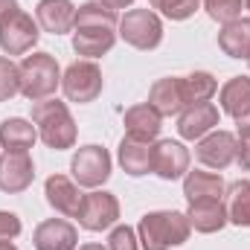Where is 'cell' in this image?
Returning <instances> with one entry per match:
<instances>
[{
  "label": "cell",
  "instance_id": "1",
  "mask_svg": "<svg viewBox=\"0 0 250 250\" xmlns=\"http://www.w3.org/2000/svg\"><path fill=\"white\" fill-rule=\"evenodd\" d=\"M117 12L108 9L99 0L82 3L76 9V23H73V50L79 56H87L90 62L111 53L114 41H117Z\"/></svg>",
  "mask_w": 250,
  "mask_h": 250
},
{
  "label": "cell",
  "instance_id": "2",
  "mask_svg": "<svg viewBox=\"0 0 250 250\" xmlns=\"http://www.w3.org/2000/svg\"><path fill=\"white\" fill-rule=\"evenodd\" d=\"M137 233H140L143 250H169L184 245L192 233V227H189V218L184 212L157 209V212H148L140 218Z\"/></svg>",
  "mask_w": 250,
  "mask_h": 250
},
{
  "label": "cell",
  "instance_id": "3",
  "mask_svg": "<svg viewBox=\"0 0 250 250\" xmlns=\"http://www.w3.org/2000/svg\"><path fill=\"white\" fill-rule=\"evenodd\" d=\"M32 123L38 128V137L44 140L47 148H73L76 146V120L70 114V108L59 99H44L35 102L32 108Z\"/></svg>",
  "mask_w": 250,
  "mask_h": 250
},
{
  "label": "cell",
  "instance_id": "4",
  "mask_svg": "<svg viewBox=\"0 0 250 250\" xmlns=\"http://www.w3.org/2000/svg\"><path fill=\"white\" fill-rule=\"evenodd\" d=\"M18 67H21V93L29 102L50 99L59 90V84H62L59 62L50 53H32V56H26Z\"/></svg>",
  "mask_w": 250,
  "mask_h": 250
},
{
  "label": "cell",
  "instance_id": "5",
  "mask_svg": "<svg viewBox=\"0 0 250 250\" xmlns=\"http://www.w3.org/2000/svg\"><path fill=\"white\" fill-rule=\"evenodd\" d=\"M120 38L137 50H154L163 41V23L151 9H131L120 18Z\"/></svg>",
  "mask_w": 250,
  "mask_h": 250
},
{
  "label": "cell",
  "instance_id": "6",
  "mask_svg": "<svg viewBox=\"0 0 250 250\" xmlns=\"http://www.w3.org/2000/svg\"><path fill=\"white\" fill-rule=\"evenodd\" d=\"M105 87V79H102V70L99 64L84 59V62H73L62 76V90L70 102H79V105H87L93 102Z\"/></svg>",
  "mask_w": 250,
  "mask_h": 250
},
{
  "label": "cell",
  "instance_id": "7",
  "mask_svg": "<svg viewBox=\"0 0 250 250\" xmlns=\"http://www.w3.org/2000/svg\"><path fill=\"white\" fill-rule=\"evenodd\" d=\"M38 38H41V26L23 9H15L0 23V50L6 56H23V53H29L38 44Z\"/></svg>",
  "mask_w": 250,
  "mask_h": 250
},
{
  "label": "cell",
  "instance_id": "8",
  "mask_svg": "<svg viewBox=\"0 0 250 250\" xmlns=\"http://www.w3.org/2000/svg\"><path fill=\"white\" fill-rule=\"evenodd\" d=\"M70 172H73V181L79 187H87V189L102 187L111 178V154H108V148L82 146L70 160Z\"/></svg>",
  "mask_w": 250,
  "mask_h": 250
},
{
  "label": "cell",
  "instance_id": "9",
  "mask_svg": "<svg viewBox=\"0 0 250 250\" xmlns=\"http://www.w3.org/2000/svg\"><path fill=\"white\" fill-rule=\"evenodd\" d=\"M120 221V201L117 195L111 192H90L84 195L82 201V209H79V224L90 233H102L108 227H114Z\"/></svg>",
  "mask_w": 250,
  "mask_h": 250
},
{
  "label": "cell",
  "instance_id": "10",
  "mask_svg": "<svg viewBox=\"0 0 250 250\" xmlns=\"http://www.w3.org/2000/svg\"><path fill=\"white\" fill-rule=\"evenodd\" d=\"M35 181V163L29 151H3L0 154V189L9 195L26 192Z\"/></svg>",
  "mask_w": 250,
  "mask_h": 250
},
{
  "label": "cell",
  "instance_id": "11",
  "mask_svg": "<svg viewBox=\"0 0 250 250\" xmlns=\"http://www.w3.org/2000/svg\"><path fill=\"white\" fill-rule=\"evenodd\" d=\"M195 157L207 169H227L230 163H236V134H230V131H209L207 137L198 140Z\"/></svg>",
  "mask_w": 250,
  "mask_h": 250
},
{
  "label": "cell",
  "instance_id": "12",
  "mask_svg": "<svg viewBox=\"0 0 250 250\" xmlns=\"http://www.w3.org/2000/svg\"><path fill=\"white\" fill-rule=\"evenodd\" d=\"M151 172L163 181H178L189 172V148L178 140H160L151 151Z\"/></svg>",
  "mask_w": 250,
  "mask_h": 250
},
{
  "label": "cell",
  "instance_id": "13",
  "mask_svg": "<svg viewBox=\"0 0 250 250\" xmlns=\"http://www.w3.org/2000/svg\"><path fill=\"white\" fill-rule=\"evenodd\" d=\"M148 105L160 114V117H178L187 108V96H184V79L178 76H166L157 79L148 90Z\"/></svg>",
  "mask_w": 250,
  "mask_h": 250
},
{
  "label": "cell",
  "instance_id": "14",
  "mask_svg": "<svg viewBox=\"0 0 250 250\" xmlns=\"http://www.w3.org/2000/svg\"><path fill=\"white\" fill-rule=\"evenodd\" d=\"M32 245H35V250H76L79 233L64 218H47L35 227Z\"/></svg>",
  "mask_w": 250,
  "mask_h": 250
},
{
  "label": "cell",
  "instance_id": "15",
  "mask_svg": "<svg viewBox=\"0 0 250 250\" xmlns=\"http://www.w3.org/2000/svg\"><path fill=\"white\" fill-rule=\"evenodd\" d=\"M44 195H47V204L56 212H62L67 218H79V209H82L84 195L79 192V187L67 175H50L47 184H44Z\"/></svg>",
  "mask_w": 250,
  "mask_h": 250
},
{
  "label": "cell",
  "instance_id": "16",
  "mask_svg": "<svg viewBox=\"0 0 250 250\" xmlns=\"http://www.w3.org/2000/svg\"><path fill=\"white\" fill-rule=\"evenodd\" d=\"M35 21L44 32L50 35H64L73 32L76 23V6L70 0H41L35 6Z\"/></svg>",
  "mask_w": 250,
  "mask_h": 250
},
{
  "label": "cell",
  "instance_id": "17",
  "mask_svg": "<svg viewBox=\"0 0 250 250\" xmlns=\"http://www.w3.org/2000/svg\"><path fill=\"white\" fill-rule=\"evenodd\" d=\"M218 125V108L212 102H198L181 111L178 117V134L184 140H201Z\"/></svg>",
  "mask_w": 250,
  "mask_h": 250
},
{
  "label": "cell",
  "instance_id": "18",
  "mask_svg": "<svg viewBox=\"0 0 250 250\" xmlns=\"http://www.w3.org/2000/svg\"><path fill=\"white\" fill-rule=\"evenodd\" d=\"M163 117L146 102V105H134V108H128L125 111V137H134V140H146V143H151L157 134H160V128H163Z\"/></svg>",
  "mask_w": 250,
  "mask_h": 250
},
{
  "label": "cell",
  "instance_id": "19",
  "mask_svg": "<svg viewBox=\"0 0 250 250\" xmlns=\"http://www.w3.org/2000/svg\"><path fill=\"white\" fill-rule=\"evenodd\" d=\"M189 227L198 233H218L227 224V204L224 201H195L187 209Z\"/></svg>",
  "mask_w": 250,
  "mask_h": 250
},
{
  "label": "cell",
  "instance_id": "20",
  "mask_svg": "<svg viewBox=\"0 0 250 250\" xmlns=\"http://www.w3.org/2000/svg\"><path fill=\"white\" fill-rule=\"evenodd\" d=\"M151 151H154L151 143L123 137V143H120V166L131 178H143V175L151 172Z\"/></svg>",
  "mask_w": 250,
  "mask_h": 250
},
{
  "label": "cell",
  "instance_id": "21",
  "mask_svg": "<svg viewBox=\"0 0 250 250\" xmlns=\"http://www.w3.org/2000/svg\"><path fill=\"white\" fill-rule=\"evenodd\" d=\"M218 47L230 59H250V18H236L221 26Z\"/></svg>",
  "mask_w": 250,
  "mask_h": 250
},
{
  "label": "cell",
  "instance_id": "22",
  "mask_svg": "<svg viewBox=\"0 0 250 250\" xmlns=\"http://www.w3.org/2000/svg\"><path fill=\"white\" fill-rule=\"evenodd\" d=\"M224 192H227V187H224L221 175L187 172V178H184V195H187L189 204H195V201H221Z\"/></svg>",
  "mask_w": 250,
  "mask_h": 250
},
{
  "label": "cell",
  "instance_id": "23",
  "mask_svg": "<svg viewBox=\"0 0 250 250\" xmlns=\"http://www.w3.org/2000/svg\"><path fill=\"white\" fill-rule=\"evenodd\" d=\"M35 140H38V128L23 117H12L0 123V146L6 151H29Z\"/></svg>",
  "mask_w": 250,
  "mask_h": 250
},
{
  "label": "cell",
  "instance_id": "24",
  "mask_svg": "<svg viewBox=\"0 0 250 250\" xmlns=\"http://www.w3.org/2000/svg\"><path fill=\"white\" fill-rule=\"evenodd\" d=\"M218 99H221V111H224L227 117L242 120L250 111V79L248 76H233V79L221 87Z\"/></svg>",
  "mask_w": 250,
  "mask_h": 250
},
{
  "label": "cell",
  "instance_id": "25",
  "mask_svg": "<svg viewBox=\"0 0 250 250\" xmlns=\"http://www.w3.org/2000/svg\"><path fill=\"white\" fill-rule=\"evenodd\" d=\"M227 221L236 227H250V181H233L227 187Z\"/></svg>",
  "mask_w": 250,
  "mask_h": 250
},
{
  "label": "cell",
  "instance_id": "26",
  "mask_svg": "<svg viewBox=\"0 0 250 250\" xmlns=\"http://www.w3.org/2000/svg\"><path fill=\"white\" fill-rule=\"evenodd\" d=\"M215 90H218V82H215V76H212V73L198 70V73L184 76V96H187V108H189V105H198V102H209V99L215 96Z\"/></svg>",
  "mask_w": 250,
  "mask_h": 250
},
{
  "label": "cell",
  "instance_id": "27",
  "mask_svg": "<svg viewBox=\"0 0 250 250\" xmlns=\"http://www.w3.org/2000/svg\"><path fill=\"white\" fill-rule=\"evenodd\" d=\"M21 93V67L9 56H0V102H9Z\"/></svg>",
  "mask_w": 250,
  "mask_h": 250
},
{
  "label": "cell",
  "instance_id": "28",
  "mask_svg": "<svg viewBox=\"0 0 250 250\" xmlns=\"http://www.w3.org/2000/svg\"><path fill=\"white\" fill-rule=\"evenodd\" d=\"M148 3H151V9H157L169 21H187L201 6V0H148Z\"/></svg>",
  "mask_w": 250,
  "mask_h": 250
},
{
  "label": "cell",
  "instance_id": "29",
  "mask_svg": "<svg viewBox=\"0 0 250 250\" xmlns=\"http://www.w3.org/2000/svg\"><path fill=\"white\" fill-rule=\"evenodd\" d=\"M201 3H204L207 15L218 23H230V21L242 18V6H245V0H201Z\"/></svg>",
  "mask_w": 250,
  "mask_h": 250
},
{
  "label": "cell",
  "instance_id": "30",
  "mask_svg": "<svg viewBox=\"0 0 250 250\" xmlns=\"http://www.w3.org/2000/svg\"><path fill=\"white\" fill-rule=\"evenodd\" d=\"M137 242H140L137 233H134L128 224H120V227H114L111 236H108V250H140Z\"/></svg>",
  "mask_w": 250,
  "mask_h": 250
},
{
  "label": "cell",
  "instance_id": "31",
  "mask_svg": "<svg viewBox=\"0 0 250 250\" xmlns=\"http://www.w3.org/2000/svg\"><path fill=\"white\" fill-rule=\"evenodd\" d=\"M21 236V218L15 215V212H6V209H0V239H18Z\"/></svg>",
  "mask_w": 250,
  "mask_h": 250
},
{
  "label": "cell",
  "instance_id": "32",
  "mask_svg": "<svg viewBox=\"0 0 250 250\" xmlns=\"http://www.w3.org/2000/svg\"><path fill=\"white\" fill-rule=\"evenodd\" d=\"M236 163L242 172H250V137H236Z\"/></svg>",
  "mask_w": 250,
  "mask_h": 250
},
{
  "label": "cell",
  "instance_id": "33",
  "mask_svg": "<svg viewBox=\"0 0 250 250\" xmlns=\"http://www.w3.org/2000/svg\"><path fill=\"white\" fill-rule=\"evenodd\" d=\"M15 9H18V0H0V23H3Z\"/></svg>",
  "mask_w": 250,
  "mask_h": 250
},
{
  "label": "cell",
  "instance_id": "34",
  "mask_svg": "<svg viewBox=\"0 0 250 250\" xmlns=\"http://www.w3.org/2000/svg\"><path fill=\"white\" fill-rule=\"evenodd\" d=\"M236 123H239V137H250V111L242 120H236Z\"/></svg>",
  "mask_w": 250,
  "mask_h": 250
},
{
  "label": "cell",
  "instance_id": "35",
  "mask_svg": "<svg viewBox=\"0 0 250 250\" xmlns=\"http://www.w3.org/2000/svg\"><path fill=\"white\" fill-rule=\"evenodd\" d=\"M99 3H105L108 9H114V12H117V9H125V6H131L134 0H99Z\"/></svg>",
  "mask_w": 250,
  "mask_h": 250
},
{
  "label": "cell",
  "instance_id": "36",
  "mask_svg": "<svg viewBox=\"0 0 250 250\" xmlns=\"http://www.w3.org/2000/svg\"><path fill=\"white\" fill-rule=\"evenodd\" d=\"M0 250H18V248H15L9 239H0Z\"/></svg>",
  "mask_w": 250,
  "mask_h": 250
},
{
  "label": "cell",
  "instance_id": "37",
  "mask_svg": "<svg viewBox=\"0 0 250 250\" xmlns=\"http://www.w3.org/2000/svg\"><path fill=\"white\" fill-rule=\"evenodd\" d=\"M79 250H108V248H102V245H84V248H79Z\"/></svg>",
  "mask_w": 250,
  "mask_h": 250
},
{
  "label": "cell",
  "instance_id": "38",
  "mask_svg": "<svg viewBox=\"0 0 250 250\" xmlns=\"http://www.w3.org/2000/svg\"><path fill=\"white\" fill-rule=\"evenodd\" d=\"M245 6H248V9H250V0H245Z\"/></svg>",
  "mask_w": 250,
  "mask_h": 250
},
{
  "label": "cell",
  "instance_id": "39",
  "mask_svg": "<svg viewBox=\"0 0 250 250\" xmlns=\"http://www.w3.org/2000/svg\"><path fill=\"white\" fill-rule=\"evenodd\" d=\"M248 62H250V59H248Z\"/></svg>",
  "mask_w": 250,
  "mask_h": 250
}]
</instances>
